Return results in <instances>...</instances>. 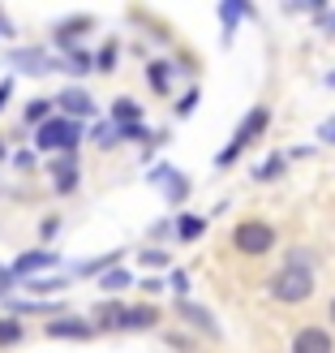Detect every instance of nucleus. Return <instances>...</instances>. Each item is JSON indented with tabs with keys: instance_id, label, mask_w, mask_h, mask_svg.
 <instances>
[{
	"instance_id": "1",
	"label": "nucleus",
	"mask_w": 335,
	"mask_h": 353,
	"mask_svg": "<svg viewBox=\"0 0 335 353\" xmlns=\"http://www.w3.org/2000/svg\"><path fill=\"white\" fill-rule=\"evenodd\" d=\"M82 138V125L69 117H56V121H43L39 134H34V143H39L43 151H74Z\"/></svg>"
},
{
	"instance_id": "2",
	"label": "nucleus",
	"mask_w": 335,
	"mask_h": 353,
	"mask_svg": "<svg viewBox=\"0 0 335 353\" xmlns=\"http://www.w3.org/2000/svg\"><path fill=\"white\" fill-rule=\"evenodd\" d=\"M310 289H314V276L305 268H284L271 280V293L279 297V302H305Z\"/></svg>"
},
{
	"instance_id": "3",
	"label": "nucleus",
	"mask_w": 335,
	"mask_h": 353,
	"mask_svg": "<svg viewBox=\"0 0 335 353\" xmlns=\"http://www.w3.org/2000/svg\"><path fill=\"white\" fill-rule=\"evenodd\" d=\"M160 319V310L151 306H103L99 310V327H151Z\"/></svg>"
},
{
	"instance_id": "4",
	"label": "nucleus",
	"mask_w": 335,
	"mask_h": 353,
	"mask_svg": "<svg viewBox=\"0 0 335 353\" xmlns=\"http://www.w3.org/2000/svg\"><path fill=\"white\" fill-rule=\"evenodd\" d=\"M233 241H237V250L241 254H267L271 250V241H275V233H271V224H241L237 233H233Z\"/></svg>"
},
{
	"instance_id": "5",
	"label": "nucleus",
	"mask_w": 335,
	"mask_h": 353,
	"mask_svg": "<svg viewBox=\"0 0 335 353\" xmlns=\"http://www.w3.org/2000/svg\"><path fill=\"white\" fill-rule=\"evenodd\" d=\"M262 125H267V108H254L250 117L241 121V130H237V138H233V147L219 155V164H233V160H237V151H241L245 143H254V134H262Z\"/></svg>"
},
{
	"instance_id": "6",
	"label": "nucleus",
	"mask_w": 335,
	"mask_h": 353,
	"mask_svg": "<svg viewBox=\"0 0 335 353\" xmlns=\"http://www.w3.org/2000/svg\"><path fill=\"white\" fill-rule=\"evenodd\" d=\"M292 353H331V336L318 327H305V332H296Z\"/></svg>"
},
{
	"instance_id": "7",
	"label": "nucleus",
	"mask_w": 335,
	"mask_h": 353,
	"mask_svg": "<svg viewBox=\"0 0 335 353\" xmlns=\"http://www.w3.org/2000/svg\"><path fill=\"white\" fill-rule=\"evenodd\" d=\"M91 323H82V319H52L47 323V336H78V341H86L91 336Z\"/></svg>"
},
{
	"instance_id": "8",
	"label": "nucleus",
	"mask_w": 335,
	"mask_h": 353,
	"mask_svg": "<svg viewBox=\"0 0 335 353\" xmlns=\"http://www.w3.org/2000/svg\"><path fill=\"white\" fill-rule=\"evenodd\" d=\"M56 103H61L69 117H91L95 112V103H91V95H86V91H65Z\"/></svg>"
},
{
	"instance_id": "9",
	"label": "nucleus",
	"mask_w": 335,
	"mask_h": 353,
	"mask_svg": "<svg viewBox=\"0 0 335 353\" xmlns=\"http://www.w3.org/2000/svg\"><path fill=\"white\" fill-rule=\"evenodd\" d=\"M52 263H56V259H52L47 250H30V254H22V259L13 263V276H30V272H39V268H52Z\"/></svg>"
},
{
	"instance_id": "10",
	"label": "nucleus",
	"mask_w": 335,
	"mask_h": 353,
	"mask_svg": "<svg viewBox=\"0 0 335 353\" xmlns=\"http://www.w3.org/2000/svg\"><path fill=\"white\" fill-rule=\"evenodd\" d=\"M52 172H56V190L61 194H69L78 185V164H74V155H69V160H61V164H52Z\"/></svg>"
},
{
	"instance_id": "11",
	"label": "nucleus",
	"mask_w": 335,
	"mask_h": 353,
	"mask_svg": "<svg viewBox=\"0 0 335 353\" xmlns=\"http://www.w3.org/2000/svg\"><path fill=\"white\" fill-rule=\"evenodd\" d=\"M13 65H26V74H47V69H56L43 52H13Z\"/></svg>"
},
{
	"instance_id": "12",
	"label": "nucleus",
	"mask_w": 335,
	"mask_h": 353,
	"mask_svg": "<svg viewBox=\"0 0 335 353\" xmlns=\"http://www.w3.org/2000/svg\"><path fill=\"white\" fill-rule=\"evenodd\" d=\"M138 103L133 99H116V108H112V117H116V125H138Z\"/></svg>"
},
{
	"instance_id": "13",
	"label": "nucleus",
	"mask_w": 335,
	"mask_h": 353,
	"mask_svg": "<svg viewBox=\"0 0 335 353\" xmlns=\"http://www.w3.org/2000/svg\"><path fill=\"white\" fill-rule=\"evenodd\" d=\"M155 176L168 185V199H185V181L176 176V168H155Z\"/></svg>"
},
{
	"instance_id": "14",
	"label": "nucleus",
	"mask_w": 335,
	"mask_h": 353,
	"mask_svg": "<svg viewBox=\"0 0 335 353\" xmlns=\"http://www.w3.org/2000/svg\"><path fill=\"white\" fill-rule=\"evenodd\" d=\"M22 341V323L17 319H0V345H17Z\"/></svg>"
},
{
	"instance_id": "15",
	"label": "nucleus",
	"mask_w": 335,
	"mask_h": 353,
	"mask_svg": "<svg viewBox=\"0 0 335 353\" xmlns=\"http://www.w3.org/2000/svg\"><path fill=\"white\" fill-rule=\"evenodd\" d=\"M176 233H181L185 241L198 237V233H202V220H198V216H181V220H176Z\"/></svg>"
},
{
	"instance_id": "16",
	"label": "nucleus",
	"mask_w": 335,
	"mask_h": 353,
	"mask_svg": "<svg viewBox=\"0 0 335 353\" xmlns=\"http://www.w3.org/2000/svg\"><path fill=\"white\" fill-rule=\"evenodd\" d=\"M279 172H284V160H279V155H271V160H267V164L258 168V176H262V181H275Z\"/></svg>"
},
{
	"instance_id": "17",
	"label": "nucleus",
	"mask_w": 335,
	"mask_h": 353,
	"mask_svg": "<svg viewBox=\"0 0 335 353\" xmlns=\"http://www.w3.org/2000/svg\"><path fill=\"white\" fill-rule=\"evenodd\" d=\"M47 108H52L47 99H30V108H26V121H39V125H43V121H47Z\"/></svg>"
},
{
	"instance_id": "18",
	"label": "nucleus",
	"mask_w": 335,
	"mask_h": 353,
	"mask_svg": "<svg viewBox=\"0 0 335 353\" xmlns=\"http://www.w3.org/2000/svg\"><path fill=\"white\" fill-rule=\"evenodd\" d=\"M125 285H129V272H120V268H112L103 276V289H125Z\"/></svg>"
},
{
	"instance_id": "19",
	"label": "nucleus",
	"mask_w": 335,
	"mask_h": 353,
	"mask_svg": "<svg viewBox=\"0 0 335 353\" xmlns=\"http://www.w3.org/2000/svg\"><path fill=\"white\" fill-rule=\"evenodd\" d=\"M181 314H185V319H193V323H198V327H206V332H215V323H210V319H206V314H202L198 306H181Z\"/></svg>"
},
{
	"instance_id": "20",
	"label": "nucleus",
	"mask_w": 335,
	"mask_h": 353,
	"mask_svg": "<svg viewBox=\"0 0 335 353\" xmlns=\"http://www.w3.org/2000/svg\"><path fill=\"white\" fill-rule=\"evenodd\" d=\"M151 86L155 91H168V65H151Z\"/></svg>"
},
{
	"instance_id": "21",
	"label": "nucleus",
	"mask_w": 335,
	"mask_h": 353,
	"mask_svg": "<svg viewBox=\"0 0 335 353\" xmlns=\"http://www.w3.org/2000/svg\"><path fill=\"white\" fill-rule=\"evenodd\" d=\"M116 138H133V143H147L151 134H147L142 125H120V134H116Z\"/></svg>"
},
{
	"instance_id": "22",
	"label": "nucleus",
	"mask_w": 335,
	"mask_h": 353,
	"mask_svg": "<svg viewBox=\"0 0 335 353\" xmlns=\"http://www.w3.org/2000/svg\"><path fill=\"white\" fill-rule=\"evenodd\" d=\"M95 143H99V147H112V143H116V125H99V130H95Z\"/></svg>"
},
{
	"instance_id": "23",
	"label": "nucleus",
	"mask_w": 335,
	"mask_h": 353,
	"mask_svg": "<svg viewBox=\"0 0 335 353\" xmlns=\"http://www.w3.org/2000/svg\"><path fill=\"white\" fill-rule=\"evenodd\" d=\"M61 285H65V280H30L34 293H52V289H61Z\"/></svg>"
},
{
	"instance_id": "24",
	"label": "nucleus",
	"mask_w": 335,
	"mask_h": 353,
	"mask_svg": "<svg viewBox=\"0 0 335 353\" xmlns=\"http://www.w3.org/2000/svg\"><path fill=\"white\" fill-rule=\"evenodd\" d=\"M112 61H116V48H103L99 52V69H112Z\"/></svg>"
},
{
	"instance_id": "25",
	"label": "nucleus",
	"mask_w": 335,
	"mask_h": 353,
	"mask_svg": "<svg viewBox=\"0 0 335 353\" xmlns=\"http://www.w3.org/2000/svg\"><path fill=\"white\" fill-rule=\"evenodd\" d=\"M193 103H198V95H193V91H189V95L181 99V108H176V112H181V117H189V112H193Z\"/></svg>"
},
{
	"instance_id": "26",
	"label": "nucleus",
	"mask_w": 335,
	"mask_h": 353,
	"mask_svg": "<svg viewBox=\"0 0 335 353\" xmlns=\"http://www.w3.org/2000/svg\"><path fill=\"white\" fill-rule=\"evenodd\" d=\"M323 138H327V143H335V117H331L327 125H323Z\"/></svg>"
},
{
	"instance_id": "27",
	"label": "nucleus",
	"mask_w": 335,
	"mask_h": 353,
	"mask_svg": "<svg viewBox=\"0 0 335 353\" xmlns=\"http://www.w3.org/2000/svg\"><path fill=\"white\" fill-rule=\"evenodd\" d=\"M9 285H13V272H5V268H0V293H5Z\"/></svg>"
},
{
	"instance_id": "28",
	"label": "nucleus",
	"mask_w": 335,
	"mask_h": 353,
	"mask_svg": "<svg viewBox=\"0 0 335 353\" xmlns=\"http://www.w3.org/2000/svg\"><path fill=\"white\" fill-rule=\"evenodd\" d=\"M5 99H9V82H0V108H5Z\"/></svg>"
},
{
	"instance_id": "29",
	"label": "nucleus",
	"mask_w": 335,
	"mask_h": 353,
	"mask_svg": "<svg viewBox=\"0 0 335 353\" xmlns=\"http://www.w3.org/2000/svg\"><path fill=\"white\" fill-rule=\"evenodd\" d=\"M331 319H335V302H331Z\"/></svg>"
},
{
	"instance_id": "30",
	"label": "nucleus",
	"mask_w": 335,
	"mask_h": 353,
	"mask_svg": "<svg viewBox=\"0 0 335 353\" xmlns=\"http://www.w3.org/2000/svg\"><path fill=\"white\" fill-rule=\"evenodd\" d=\"M0 155H5V147H0Z\"/></svg>"
}]
</instances>
